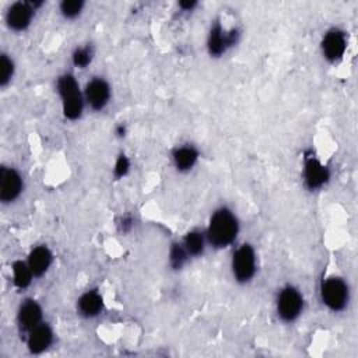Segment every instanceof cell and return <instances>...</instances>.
Masks as SVG:
<instances>
[{
    "label": "cell",
    "instance_id": "cell-1",
    "mask_svg": "<svg viewBox=\"0 0 358 358\" xmlns=\"http://www.w3.org/2000/svg\"><path fill=\"white\" fill-rule=\"evenodd\" d=\"M239 232V223L237 216L228 207L217 209L209 221L206 234L207 244L223 249L230 246Z\"/></svg>",
    "mask_w": 358,
    "mask_h": 358
},
{
    "label": "cell",
    "instance_id": "cell-2",
    "mask_svg": "<svg viewBox=\"0 0 358 358\" xmlns=\"http://www.w3.org/2000/svg\"><path fill=\"white\" fill-rule=\"evenodd\" d=\"M57 90L62 101L64 115L69 121H76L82 117L84 108V94L80 91L76 77L65 73L58 79Z\"/></svg>",
    "mask_w": 358,
    "mask_h": 358
},
{
    "label": "cell",
    "instance_id": "cell-3",
    "mask_svg": "<svg viewBox=\"0 0 358 358\" xmlns=\"http://www.w3.org/2000/svg\"><path fill=\"white\" fill-rule=\"evenodd\" d=\"M322 302L333 312L345 309L350 301V288L341 277H329L320 285Z\"/></svg>",
    "mask_w": 358,
    "mask_h": 358
},
{
    "label": "cell",
    "instance_id": "cell-4",
    "mask_svg": "<svg viewBox=\"0 0 358 358\" xmlns=\"http://www.w3.org/2000/svg\"><path fill=\"white\" fill-rule=\"evenodd\" d=\"M276 309L283 322L291 323L297 320L304 311V297L299 290L294 285L283 287L277 295Z\"/></svg>",
    "mask_w": 358,
    "mask_h": 358
},
{
    "label": "cell",
    "instance_id": "cell-5",
    "mask_svg": "<svg viewBox=\"0 0 358 358\" xmlns=\"http://www.w3.org/2000/svg\"><path fill=\"white\" fill-rule=\"evenodd\" d=\"M231 270L234 278L241 283H249L256 274V252L251 244L241 245L232 255Z\"/></svg>",
    "mask_w": 358,
    "mask_h": 358
},
{
    "label": "cell",
    "instance_id": "cell-6",
    "mask_svg": "<svg viewBox=\"0 0 358 358\" xmlns=\"http://www.w3.org/2000/svg\"><path fill=\"white\" fill-rule=\"evenodd\" d=\"M239 33L235 29L227 30L220 23H214L210 29L209 37H207V50L209 54L214 58L223 57L231 47H234L238 43Z\"/></svg>",
    "mask_w": 358,
    "mask_h": 358
},
{
    "label": "cell",
    "instance_id": "cell-7",
    "mask_svg": "<svg viewBox=\"0 0 358 358\" xmlns=\"http://www.w3.org/2000/svg\"><path fill=\"white\" fill-rule=\"evenodd\" d=\"M320 48H322V55L327 62L330 64L338 62L340 59H343L347 51L345 33L338 29L329 30L322 38Z\"/></svg>",
    "mask_w": 358,
    "mask_h": 358
},
{
    "label": "cell",
    "instance_id": "cell-8",
    "mask_svg": "<svg viewBox=\"0 0 358 358\" xmlns=\"http://www.w3.org/2000/svg\"><path fill=\"white\" fill-rule=\"evenodd\" d=\"M23 192V178L19 171L9 167L0 170V200L5 204L15 202Z\"/></svg>",
    "mask_w": 358,
    "mask_h": 358
},
{
    "label": "cell",
    "instance_id": "cell-9",
    "mask_svg": "<svg viewBox=\"0 0 358 358\" xmlns=\"http://www.w3.org/2000/svg\"><path fill=\"white\" fill-rule=\"evenodd\" d=\"M84 100L94 111H103L111 100V87L103 77H94L90 80L84 90Z\"/></svg>",
    "mask_w": 358,
    "mask_h": 358
},
{
    "label": "cell",
    "instance_id": "cell-10",
    "mask_svg": "<svg viewBox=\"0 0 358 358\" xmlns=\"http://www.w3.org/2000/svg\"><path fill=\"white\" fill-rule=\"evenodd\" d=\"M36 8L33 2H17L13 3L8 13H6V23L9 29L13 31H24L30 27L34 15H36Z\"/></svg>",
    "mask_w": 358,
    "mask_h": 358
},
{
    "label": "cell",
    "instance_id": "cell-11",
    "mask_svg": "<svg viewBox=\"0 0 358 358\" xmlns=\"http://www.w3.org/2000/svg\"><path fill=\"white\" fill-rule=\"evenodd\" d=\"M304 181L309 191H318L329 181V171L316 157L306 156L304 161Z\"/></svg>",
    "mask_w": 358,
    "mask_h": 358
},
{
    "label": "cell",
    "instance_id": "cell-12",
    "mask_svg": "<svg viewBox=\"0 0 358 358\" xmlns=\"http://www.w3.org/2000/svg\"><path fill=\"white\" fill-rule=\"evenodd\" d=\"M54 343V330L48 323L41 322L38 326L29 331L27 347L33 354H41L48 350Z\"/></svg>",
    "mask_w": 358,
    "mask_h": 358
},
{
    "label": "cell",
    "instance_id": "cell-13",
    "mask_svg": "<svg viewBox=\"0 0 358 358\" xmlns=\"http://www.w3.org/2000/svg\"><path fill=\"white\" fill-rule=\"evenodd\" d=\"M17 322L23 331H30L43 322V308L34 299H26L17 312Z\"/></svg>",
    "mask_w": 358,
    "mask_h": 358
},
{
    "label": "cell",
    "instance_id": "cell-14",
    "mask_svg": "<svg viewBox=\"0 0 358 358\" xmlns=\"http://www.w3.org/2000/svg\"><path fill=\"white\" fill-rule=\"evenodd\" d=\"M27 263L33 270L34 277H43L52 264V252L45 245L36 246L30 252Z\"/></svg>",
    "mask_w": 358,
    "mask_h": 358
},
{
    "label": "cell",
    "instance_id": "cell-15",
    "mask_svg": "<svg viewBox=\"0 0 358 358\" xmlns=\"http://www.w3.org/2000/svg\"><path fill=\"white\" fill-rule=\"evenodd\" d=\"M104 299L96 290L84 292L77 301V311L84 318H96L103 312Z\"/></svg>",
    "mask_w": 358,
    "mask_h": 358
},
{
    "label": "cell",
    "instance_id": "cell-16",
    "mask_svg": "<svg viewBox=\"0 0 358 358\" xmlns=\"http://www.w3.org/2000/svg\"><path fill=\"white\" fill-rule=\"evenodd\" d=\"M199 160V151L193 146H181L174 150L172 153V161L175 168L179 172H188L191 171Z\"/></svg>",
    "mask_w": 358,
    "mask_h": 358
},
{
    "label": "cell",
    "instance_id": "cell-17",
    "mask_svg": "<svg viewBox=\"0 0 358 358\" xmlns=\"http://www.w3.org/2000/svg\"><path fill=\"white\" fill-rule=\"evenodd\" d=\"M206 244H207L206 234L199 230H193L188 232L182 241V245L191 258H197L203 255Z\"/></svg>",
    "mask_w": 358,
    "mask_h": 358
},
{
    "label": "cell",
    "instance_id": "cell-18",
    "mask_svg": "<svg viewBox=\"0 0 358 358\" xmlns=\"http://www.w3.org/2000/svg\"><path fill=\"white\" fill-rule=\"evenodd\" d=\"M12 270H13V281L17 288L24 290L33 283L34 274L27 262H23V260L15 262L12 266Z\"/></svg>",
    "mask_w": 358,
    "mask_h": 358
},
{
    "label": "cell",
    "instance_id": "cell-19",
    "mask_svg": "<svg viewBox=\"0 0 358 358\" xmlns=\"http://www.w3.org/2000/svg\"><path fill=\"white\" fill-rule=\"evenodd\" d=\"M191 259V256L188 255L186 249L184 248L182 242H177L172 244L171 249H170V266L174 270H179L185 266V263Z\"/></svg>",
    "mask_w": 358,
    "mask_h": 358
},
{
    "label": "cell",
    "instance_id": "cell-20",
    "mask_svg": "<svg viewBox=\"0 0 358 358\" xmlns=\"http://www.w3.org/2000/svg\"><path fill=\"white\" fill-rule=\"evenodd\" d=\"M84 9V2L83 0H64L59 6L61 15L66 20H75L77 19Z\"/></svg>",
    "mask_w": 358,
    "mask_h": 358
},
{
    "label": "cell",
    "instance_id": "cell-21",
    "mask_svg": "<svg viewBox=\"0 0 358 358\" xmlns=\"http://www.w3.org/2000/svg\"><path fill=\"white\" fill-rule=\"evenodd\" d=\"M94 58V51L91 45H86V47H79L75 50L73 55H72V62L76 68L79 69H86Z\"/></svg>",
    "mask_w": 358,
    "mask_h": 358
},
{
    "label": "cell",
    "instance_id": "cell-22",
    "mask_svg": "<svg viewBox=\"0 0 358 358\" xmlns=\"http://www.w3.org/2000/svg\"><path fill=\"white\" fill-rule=\"evenodd\" d=\"M15 76V62L9 55L3 54L0 58V86L6 87Z\"/></svg>",
    "mask_w": 358,
    "mask_h": 358
},
{
    "label": "cell",
    "instance_id": "cell-23",
    "mask_svg": "<svg viewBox=\"0 0 358 358\" xmlns=\"http://www.w3.org/2000/svg\"><path fill=\"white\" fill-rule=\"evenodd\" d=\"M130 170V161L129 158L125 156V154H121L115 163V168H114V172H115V177L117 178H124L128 175Z\"/></svg>",
    "mask_w": 358,
    "mask_h": 358
},
{
    "label": "cell",
    "instance_id": "cell-24",
    "mask_svg": "<svg viewBox=\"0 0 358 358\" xmlns=\"http://www.w3.org/2000/svg\"><path fill=\"white\" fill-rule=\"evenodd\" d=\"M133 224H135V218L133 216L130 214H125L119 218L118 221V228L125 234V232H129L132 228H133Z\"/></svg>",
    "mask_w": 358,
    "mask_h": 358
},
{
    "label": "cell",
    "instance_id": "cell-25",
    "mask_svg": "<svg viewBox=\"0 0 358 358\" xmlns=\"http://www.w3.org/2000/svg\"><path fill=\"white\" fill-rule=\"evenodd\" d=\"M196 6H197V3L195 2V0H184V2H179V8H181L184 12H191V10H193Z\"/></svg>",
    "mask_w": 358,
    "mask_h": 358
},
{
    "label": "cell",
    "instance_id": "cell-26",
    "mask_svg": "<svg viewBox=\"0 0 358 358\" xmlns=\"http://www.w3.org/2000/svg\"><path fill=\"white\" fill-rule=\"evenodd\" d=\"M125 132H126V129H125V126H124V125L118 126V129H117V133H118L119 136H124V135H125Z\"/></svg>",
    "mask_w": 358,
    "mask_h": 358
}]
</instances>
